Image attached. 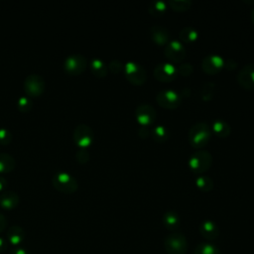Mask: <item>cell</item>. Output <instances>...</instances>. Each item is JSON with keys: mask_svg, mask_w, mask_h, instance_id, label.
<instances>
[{"mask_svg": "<svg viewBox=\"0 0 254 254\" xmlns=\"http://www.w3.org/2000/svg\"><path fill=\"white\" fill-rule=\"evenodd\" d=\"M211 127L203 121H198L192 124L189 130L188 138L190 145L194 148H202L211 138Z\"/></svg>", "mask_w": 254, "mask_h": 254, "instance_id": "cell-1", "label": "cell"}, {"mask_svg": "<svg viewBox=\"0 0 254 254\" xmlns=\"http://www.w3.org/2000/svg\"><path fill=\"white\" fill-rule=\"evenodd\" d=\"M52 184L56 190L64 193H73L78 189L76 179L69 173L60 171L54 174Z\"/></svg>", "mask_w": 254, "mask_h": 254, "instance_id": "cell-2", "label": "cell"}, {"mask_svg": "<svg viewBox=\"0 0 254 254\" xmlns=\"http://www.w3.org/2000/svg\"><path fill=\"white\" fill-rule=\"evenodd\" d=\"M211 164L212 155L206 150H198L193 152L188 160L190 169L196 174L204 173L210 168Z\"/></svg>", "mask_w": 254, "mask_h": 254, "instance_id": "cell-3", "label": "cell"}, {"mask_svg": "<svg viewBox=\"0 0 254 254\" xmlns=\"http://www.w3.org/2000/svg\"><path fill=\"white\" fill-rule=\"evenodd\" d=\"M164 248L168 254H186L188 250V241L181 232H172L164 239Z\"/></svg>", "mask_w": 254, "mask_h": 254, "instance_id": "cell-4", "label": "cell"}, {"mask_svg": "<svg viewBox=\"0 0 254 254\" xmlns=\"http://www.w3.org/2000/svg\"><path fill=\"white\" fill-rule=\"evenodd\" d=\"M87 66V59L82 54H71L64 60V70L70 75L82 73Z\"/></svg>", "mask_w": 254, "mask_h": 254, "instance_id": "cell-5", "label": "cell"}, {"mask_svg": "<svg viewBox=\"0 0 254 254\" xmlns=\"http://www.w3.org/2000/svg\"><path fill=\"white\" fill-rule=\"evenodd\" d=\"M23 87L29 97H37L42 95L45 91L46 81L39 73H31L25 77Z\"/></svg>", "mask_w": 254, "mask_h": 254, "instance_id": "cell-6", "label": "cell"}, {"mask_svg": "<svg viewBox=\"0 0 254 254\" xmlns=\"http://www.w3.org/2000/svg\"><path fill=\"white\" fill-rule=\"evenodd\" d=\"M124 75L131 83L135 85L143 84L147 79V72L145 68L138 63L129 61L124 64Z\"/></svg>", "mask_w": 254, "mask_h": 254, "instance_id": "cell-7", "label": "cell"}, {"mask_svg": "<svg viewBox=\"0 0 254 254\" xmlns=\"http://www.w3.org/2000/svg\"><path fill=\"white\" fill-rule=\"evenodd\" d=\"M72 139L78 148L89 147L94 140V133L92 128L84 123L76 125L72 133Z\"/></svg>", "mask_w": 254, "mask_h": 254, "instance_id": "cell-8", "label": "cell"}, {"mask_svg": "<svg viewBox=\"0 0 254 254\" xmlns=\"http://www.w3.org/2000/svg\"><path fill=\"white\" fill-rule=\"evenodd\" d=\"M156 101L163 108L175 109L181 104L182 96L174 89H163L157 93Z\"/></svg>", "mask_w": 254, "mask_h": 254, "instance_id": "cell-9", "label": "cell"}, {"mask_svg": "<svg viewBox=\"0 0 254 254\" xmlns=\"http://www.w3.org/2000/svg\"><path fill=\"white\" fill-rule=\"evenodd\" d=\"M164 55L173 63H181L185 59L187 51L180 40L174 39L165 45Z\"/></svg>", "mask_w": 254, "mask_h": 254, "instance_id": "cell-10", "label": "cell"}, {"mask_svg": "<svg viewBox=\"0 0 254 254\" xmlns=\"http://www.w3.org/2000/svg\"><path fill=\"white\" fill-rule=\"evenodd\" d=\"M178 74L177 66L169 62H164L157 64L154 67V76L159 81L169 82L176 78Z\"/></svg>", "mask_w": 254, "mask_h": 254, "instance_id": "cell-11", "label": "cell"}, {"mask_svg": "<svg viewBox=\"0 0 254 254\" xmlns=\"http://www.w3.org/2000/svg\"><path fill=\"white\" fill-rule=\"evenodd\" d=\"M224 59L217 54L206 55L201 61V68L207 74H215L223 68Z\"/></svg>", "mask_w": 254, "mask_h": 254, "instance_id": "cell-12", "label": "cell"}, {"mask_svg": "<svg viewBox=\"0 0 254 254\" xmlns=\"http://www.w3.org/2000/svg\"><path fill=\"white\" fill-rule=\"evenodd\" d=\"M135 116L137 121L141 124V125H146L149 126L150 124H152L156 117H157V113L155 108L149 104V103H141L139 105H137L136 109H135Z\"/></svg>", "mask_w": 254, "mask_h": 254, "instance_id": "cell-13", "label": "cell"}, {"mask_svg": "<svg viewBox=\"0 0 254 254\" xmlns=\"http://www.w3.org/2000/svg\"><path fill=\"white\" fill-rule=\"evenodd\" d=\"M238 83L246 89H254V63L246 64L237 73Z\"/></svg>", "mask_w": 254, "mask_h": 254, "instance_id": "cell-14", "label": "cell"}, {"mask_svg": "<svg viewBox=\"0 0 254 254\" xmlns=\"http://www.w3.org/2000/svg\"><path fill=\"white\" fill-rule=\"evenodd\" d=\"M20 202L19 194L14 190H4L0 193V206L3 209L11 210L18 206Z\"/></svg>", "mask_w": 254, "mask_h": 254, "instance_id": "cell-15", "label": "cell"}, {"mask_svg": "<svg viewBox=\"0 0 254 254\" xmlns=\"http://www.w3.org/2000/svg\"><path fill=\"white\" fill-rule=\"evenodd\" d=\"M199 232L206 240L213 241L219 235V228L216 223L210 219L203 220L199 225Z\"/></svg>", "mask_w": 254, "mask_h": 254, "instance_id": "cell-16", "label": "cell"}, {"mask_svg": "<svg viewBox=\"0 0 254 254\" xmlns=\"http://www.w3.org/2000/svg\"><path fill=\"white\" fill-rule=\"evenodd\" d=\"M150 35L152 40L157 45H166L170 41L169 30L162 25H153L150 28Z\"/></svg>", "mask_w": 254, "mask_h": 254, "instance_id": "cell-17", "label": "cell"}, {"mask_svg": "<svg viewBox=\"0 0 254 254\" xmlns=\"http://www.w3.org/2000/svg\"><path fill=\"white\" fill-rule=\"evenodd\" d=\"M6 239L12 246L18 247L25 240V230L19 225H12L8 228Z\"/></svg>", "mask_w": 254, "mask_h": 254, "instance_id": "cell-18", "label": "cell"}, {"mask_svg": "<svg viewBox=\"0 0 254 254\" xmlns=\"http://www.w3.org/2000/svg\"><path fill=\"white\" fill-rule=\"evenodd\" d=\"M162 222L165 228L170 231H175L180 225V216L174 210H168L163 214Z\"/></svg>", "mask_w": 254, "mask_h": 254, "instance_id": "cell-19", "label": "cell"}, {"mask_svg": "<svg viewBox=\"0 0 254 254\" xmlns=\"http://www.w3.org/2000/svg\"><path fill=\"white\" fill-rule=\"evenodd\" d=\"M211 130L219 137H227L231 133V126L230 124L222 118L214 119L211 125Z\"/></svg>", "mask_w": 254, "mask_h": 254, "instance_id": "cell-20", "label": "cell"}, {"mask_svg": "<svg viewBox=\"0 0 254 254\" xmlns=\"http://www.w3.org/2000/svg\"><path fill=\"white\" fill-rule=\"evenodd\" d=\"M89 67L90 70L92 72V74H94L96 77L102 78L104 76L107 75L108 72V66L106 65V64L99 58H93L91 59L90 63H89Z\"/></svg>", "mask_w": 254, "mask_h": 254, "instance_id": "cell-21", "label": "cell"}, {"mask_svg": "<svg viewBox=\"0 0 254 254\" xmlns=\"http://www.w3.org/2000/svg\"><path fill=\"white\" fill-rule=\"evenodd\" d=\"M16 167V160L8 153L0 152V175L11 172Z\"/></svg>", "mask_w": 254, "mask_h": 254, "instance_id": "cell-22", "label": "cell"}, {"mask_svg": "<svg viewBox=\"0 0 254 254\" xmlns=\"http://www.w3.org/2000/svg\"><path fill=\"white\" fill-rule=\"evenodd\" d=\"M167 11V3L163 0H153L148 6V12L154 17L163 16Z\"/></svg>", "mask_w": 254, "mask_h": 254, "instance_id": "cell-23", "label": "cell"}, {"mask_svg": "<svg viewBox=\"0 0 254 254\" xmlns=\"http://www.w3.org/2000/svg\"><path fill=\"white\" fill-rule=\"evenodd\" d=\"M197 37H198V32L196 31V29L190 26H186L179 32V39L181 42L190 43L195 41Z\"/></svg>", "mask_w": 254, "mask_h": 254, "instance_id": "cell-24", "label": "cell"}, {"mask_svg": "<svg viewBox=\"0 0 254 254\" xmlns=\"http://www.w3.org/2000/svg\"><path fill=\"white\" fill-rule=\"evenodd\" d=\"M151 135L156 142L163 143L169 138L170 131L165 125H156L151 130Z\"/></svg>", "mask_w": 254, "mask_h": 254, "instance_id": "cell-25", "label": "cell"}, {"mask_svg": "<svg viewBox=\"0 0 254 254\" xmlns=\"http://www.w3.org/2000/svg\"><path fill=\"white\" fill-rule=\"evenodd\" d=\"M193 254H221L219 248L211 242H201L195 247Z\"/></svg>", "mask_w": 254, "mask_h": 254, "instance_id": "cell-26", "label": "cell"}, {"mask_svg": "<svg viewBox=\"0 0 254 254\" xmlns=\"http://www.w3.org/2000/svg\"><path fill=\"white\" fill-rule=\"evenodd\" d=\"M195 184H196L197 188L202 191H210V190H212L213 186H214L212 178H210L209 176H206V175H199L195 179Z\"/></svg>", "mask_w": 254, "mask_h": 254, "instance_id": "cell-27", "label": "cell"}, {"mask_svg": "<svg viewBox=\"0 0 254 254\" xmlns=\"http://www.w3.org/2000/svg\"><path fill=\"white\" fill-rule=\"evenodd\" d=\"M168 5L174 11L183 12V11H186L190 8L191 1L190 0H169Z\"/></svg>", "mask_w": 254, "mask_h": 254, "instance_id": "cell-28", "label": "cell"}, {"mask_svg": "<svg viewBox=\"0 0 254 254\" xmlns=\"http://www.w3.org/2000/svg\"><path fill=\"white\" fill-rule=\"evenodd\" d=\"M17 108L21 112H29L33 108L32 98L28 95H22L17 99Z\"/></svg>", "mask_w": 254, "mask_h": 254, "instance_id": "cell-29", "label": "cell"}, {"mask_svg": "<svg viewBox=\"0 0 254 254\" xmlns=\"http://www.w3.org/2000/svg\"><path fill=\"white\" fill-rule=\"evenodd\" d=\"M214 89H215V84L212 81H207L205 82L202 87H201V92H200V97L202 100L207 101L210 100L213 96L214 93Z\"/></svg>", "mask_w": 254, "mask_h": 254, "instance_id": "cell-30", "label": "cell"}, {"mask_svg": "<svg viewBox=\"0 0 254 254\" xmlns=\"http://www.w3.org/2000/svg\"><path fill=\"white\" fill-rule=\"evenodd\" d=\"M193 70V66L190 63L187 62V63H182L178 65L177 67V71L179 74H181L182 76H189L190 74L192 73Z\"/></svg>", "mask_w": 254, "mask_h": 254, "instance_id": "cell-31", "label": "cell"}, {"mask_svg": "<svg viewBox=\"0 0 254 254\" xmlns=\"http://www.w3.org/2000/svg\"><path fill=\"white\" fill-rule=\"evenodd\" d=\"M13 135L8 128L1 127L0 128V144L1 145H8L11 143Z\"/></svg>", "mask_w": 254, "mask_h": 254, "instance_id": "cell-32", "label": "cell"}, {"mask_svg": "<svg viewBox=\"0 0 254 254\" xmlns=\"http://www.w3.org/2000/svg\"><path fill=\"white\" fill-rule=\"evenodd\" d=\"M89 158H90V155H89V152L87 151V149L85 148H79L76 153H75V159L78 163L80 164H85L89 161Z\"/></svg>", "mask_w": 254, "mask_h": 254, "instance_id": "cell-33", "label": "cell"}, {"mask_svg": "<svg viewBox=\"0 0 254 254\" xmlns=\"http://www.w3.org/2000/svg\"><path fill=\"white\" fill-rule=\"evenodd\" d=\"M108 69L113 73H119L124 69V64L119 60H112L108 64Z\"/></svg>", "mask_w": 254, "mask_h": 254, "instance_id": "cell-34", "label": "cell"}, {"mask_svg": "<svg viewBox=\"0 0 254 254\" xmlns=\"http://www.w3.org/2000/svg\"><path fill=\"white\" fill-rule=\"evenodd\" d=\"M138 135L140 138L142 139H145L147 137H149L151 135V130L149 129L148 126L146 125H141L139 128H138Z\"/></svg>", "mask_w": 254, "mask_h": 254, "instance_id": "cell-35", "label": "cell"}, {"mask_svg": "<svg viewBox=\"0 0 254 254\" xmlns=\"http://www.w3.org/2000/svg\"><path fill=\"white\" fill-rule=\"evenodd\" d=\"M237 66V63L236 61H234L233 59H226L224 60V64L223 67H225L228 70H232Z\"/></svg>", "mask_w": 254, "mask_h": 254, "instance_id": "cell-36", "label": "cell"}, {"mask_svg": "<svg viewBox=\"0 0 254 254\" xmlns=\"http://www.w3.org/2000/svg\"><path fill=\"white\" fill-rule=\"evenodd\" d=\"M8 187V181L6 180V178L2 175H0V193L3 192L4 190H7Z\"/></svg>", "mask_w": 254, "mask_h": 254, "instance_id": "cell-37", "label": "cell"}, {"mask_svg": "<svg viewBox=\"0 0 254 254\" xmlns=\"http://www.w3.org/2000/svg\"><path fill=\"white\" fill-rule=\"evenodd\" d=\"M7 223H8V221L6 219V216L0 212V233L6 229Z\"/></svg>", "mask_w": 254, "mask_h": 254, "instance_id": "cell-38", "label": "cell"}, {"mask_svg": "<svg viewBox=\"0 0 254 254\" xmlns=\"http://www.w3.org/2000/svg\"><path fill=\"white\" fill-rule=\"evenodd\" d=\"M10 254H30L26 249L21 248V247H15L13 249H11Z\"/></svg>", "mask_w": 254, "mask_h": 254, "instance_id": "cell-39", "label": "cell"}, {"mask_svg": "<svg viewBox=\"0 0 254 254\" xmlns=\"http://www.w3.org/2000/svg\"><path fill=\"white\" fill-rule=\"evenodd\" d=\"M8 248V242L3 237L0 236V253H3Z\"/></svg>", "mask_w": 254, "mask_h": 254, "instance_id": "cell-40", "label": "cell"}, {"mask_svg": "<svg viewBox=\"0 0 254 254\" xmlns=\"http://www.w3.org/2000/svg\"><path fill=\"white\" fill-rule=\"evenodd\" d=\"M180 94H181V96H182V98L183 97H189L190 95V87H184L181 91H180Z\"/></svg>", "mask_w": 254, "mask_h": 254, "instance_id": "cell-41", "label": "cell"}, {"mask_svg": "<svg viewBox=\"0 0 254 254\" xmlns=\"http://www.w3.org/2000/svg\"><path fill=\"white\" fill-rule=\"evenodd\" d=\"M251 20H252V22L254 24V6H253V8L251 10Z\"/></svg>", "mask_w": 254, "mask_h": 254, "instance_id": "cell-42", "label": "cell"}]
</instances>
